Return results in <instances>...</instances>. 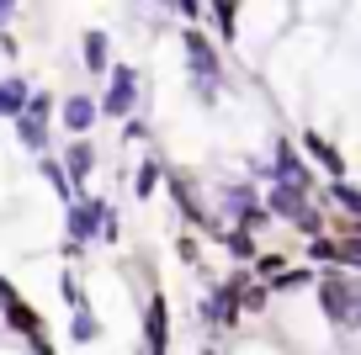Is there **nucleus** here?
<instances>
[{"label":"nucleus","instance_id":"nucleus-10","mask_svg":"<svg viewBox=\"0 0 361 355\" xmlns=\"http://www.w3.org/2000/svg\"><path fill=\"white\" fill-rule=\"evenodd\" d=\"M96 340H102V318L90 308H80L75 318H69V344H96Z\"/></svg>","mask_w":361,"mask_h":355},{"label":"nucleus","instance_id":"nucleus-13","mask_svg":"<svg viewBox=\"0 0 361 355\" xmlns=\"http://www.w3.org/2000/svg\"><path fill=\"white\" fill-rule=\"evenodd\" d=\"M224 244H228V255H239V260H250V255H255V244H250V233H228Z\"/></svg>","mask_w":361,"mask_h":355},{"label":"nucleus","instance_id":"nucleus-2","mask_svg":"<svg viewBox=\"0 0 361 355\" xmlns=\"http://www.w3.org/2000/svg\"><path fill=\"white\" fill-rule=\"evenodd\" d=\"M106 201L102 197H75L64 207V244H80L85 249V239H102V223H106Z\"/></svg>","mask_w":361,"mask_h":355},{"label":"nucleus","instance_id":"nucleus-5","mask_svg":"<svg viewBox=\"0 0 361 355\" xmlns=\"http://www.w3.org/2000/svg\"><path fill=\"white\" fill-rule=\"evenodd\" d=\"M96 117H102V106H96V96H85V90H69V96L59 101V123H64L69 138H85L90 127H96Z\"/></svg>","mask_w":361,"mask_h":355},{"label":"nucleus","instance_id":"nucleus-12","mask_svg":"<svg viewBox=\"0 0 361 355\" xmlns=\"http://www.w3.org/2000/svg\"><path fill=\"white\" fill-rule=\"evenodd\" d=\"M176 255L186 260V266H197V260H202V244H197V233H180V239H176Z\"/></svg>","mask_w":361,"mask_h":355},{"label":"nucleus","instance_id":"nucleus-3","mask_svg":"<svg viewBox=\"0 0 361 355\" xmlns=\"http://www.w3.org/2000/svg\"><path fill=\"white\" fill-rule=\"evenodd\" d=\"M138 90H144V80H138L133 64L112 69V85H106V96L96 101V106H102V117H133V111H138Z\"/></svg>","mask_w":361,"mask_h":355},{"label":"nucleus","instance_id":"nucleus-6","mask_svg":"<svg viewBox=\"0 0 361 355\" xmlns=\"http://www.w3.org/2000/svg\"><path fill=\"white\" fill-rule=\"evenodd\" d=\"M59 165H64L69 186H75L80 197H85V180L96 175V165H102V159H96V144H90V138H69V149L59 154Z\"/></svg>","mask_w":361,"mask_h":355},{"label":"nucleus","instance_id":"nucleus-1","mask_svg":"<svg viewBox=\"0 0 361 355\" xmlns=\"http://www.w3.org/2000/svg\"><path fill=\"white\" fill-rule=\"evenodd\" d=\"M54 106L59 101L48 96V90H32V101L22 106V117H16V138H22L27 154L43 159L48 154V127H54Z\"/></svg>","mask_w":361,"mask_h":355},{"label":"nucleus","instance_id":"nucleus-9","mask_svg":"<svg viewBox=\"0 0 361 355\" xmlns=\"http://www.w3.org/2000/svg\"><path fill=\"white\" fill-rule=\"evenodd\" d=\"M32 101V85H27V75H6L0 80V117H22V106Z\"/></svg>","mask_w":361,"mask_h":355},{"label":"nucleus","instance_id":"nucleus-7","mask_svg":"<svg viewBox=\"0 0 361 355\" xmlns=\"http://www.w3.org/2000/svg\"><path fill=\"white\" fill-rule=\"evenodd\" d=\"M144 340H149L154 355H170V308H165V297H159V287L149 292V302H144Z\"/></svg>","mask_w":361,"mask_h":355},{"label":"nucleus","instance_id":"nucleus-4","mask_svg":"<svg viewBox=\"0 0 361 355\" xmlns=\"http://www.w3.org/2000/svg\"><path fill=\"white\" fill-rule=\"evenodd\" d=\"M0 318H6V334H11V340H22V350L32 340H48V323H43V313L32 308V302L22 297V292H16L11 302H6V308H0Z\"/></svg>","mask_w":361,"mask_h":355},{"label":"nucleus","instance_id":"nucleus-8","mask_svg":"<svg viewBox=\"0 0 361 355\" xmlns=\"http://www.w3.org/2000/svg\"><path fill=\"white\" fill-rule=\"evenodd\" d=\"M80 58H85V75H112V32L85 27L80 32Z\"/></svg>","mask_w":361,"mask_h":355},{"label":"nucleus","instance_id":"nucleus-11","mask_svg":"<svg viewBox=\"0 0 361 355\" xmlns=\"http://www.w3.org/2000/svg\"><path fill=\"white\" fill-rule=\"evenodd\" d=\"M159 175H165V165L149 154L144 165H138V175H133V197H138V201H149V197H154V186H159Z\"/></svg>","mask_w":361,"mask_h":355}]
</instances>
